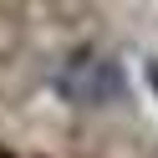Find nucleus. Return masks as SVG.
<instances>
[{
	"label": "nucleus",
	"mask_w": 158,
	"mask_h": 158,
	"mask_svg": "<svg viewBox=\"0 0 158 158\" xmlns=\"http://www.w3.org/2000/svg\"><path fill=\"white\" fill-rule=\"evenodd\" d=\"M56 92H61L72 107H112L117 97L127 92V82H123V66H117L107 51L82 46V51H72V56L61 61Z\"/></svg>",
	"instance_id": "obj_1"
},
{
	"label": "nucleus",
	"mask_w": 158,
	"mask_h": 158,
	"mask_svg": "<svg viewBox=\"0 0 158 158\" xmlns=\"http://www.w3.org/2000/svg\"><path fill=\"white\" fill-rule=\"evenodd\" d=\"M153 87H158V56H153Z\"/></svg>",
	"instance_id": "obj_2"
}]
</instances>
